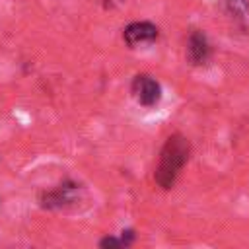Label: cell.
Returning a JSON list of instances; mask_svg holds the SVG:
<instances>
[{"label":"cell","mask_w":249,"mask_h":249,"mask_svg":"<svg viewBox=\"0 0 249 249\" xmlns=\"http://www.w3.org/2000/svg\"><path fill=\"white\" fill-rule=\"evenodd\" d=\"M191 156V144L183 134H173L165 140L161 152H160V161L154 173L156 183L161 189H171L181 173V169L185 167V163L189 161Z\"/></svg>","instance_id":"6da1fadb"},{"label":"cell","mask_w":249,"mask_h":249,"mask_svg":"<svg viewBox=\"0 0 249 249\" xmlns=\"http://www.w3.org/2000/svg\"><path fill=\"white\" fill-rule=\"evenodd\" d=\"M130 91H132V97L136 99V103L142 107H156L161 99V86L150 74L134 76V80L130 84Z\"/></svg>","instance_id":"7a4b0ae2"},{"label":"cell","mask_w":249,"mask_h":249,"mask_svg":"<svg viewBox=\"0 0 249 249\" xmlns=\"http://www.w3.org/2000/svg\"><path fill=\"white\" fill-rule=\"evenodd\" d=\"M160 31L152 21H132L123 29V39L128 47H138V45H150L158 39Z\"/></svg>","instance_id":"3957f363"},{"label":"cell","mask_w":249,"mask_h":249,"mask_svg":"<svg viewBox=\"0 0 249 249\" xmlns=\"http://www.w3.org/2000/svg\"><path fill=\"white\" fill-rule=\"evenodd\" d=\"M80 200V185L76 183H62L58 189L47 193L43 196L45 208H66Z\"/></svg>","instance_id":"277c9868"},{"label":"cell","mask_w":249,"mask_h":249,"mask_svg":"<svg viewBox=\"0 0 249 249\" xmlns=\"http://www.w3.org/2000/svg\"><path fill=\"white\" fill-rule=\"evenodd\" d=\"M210 56V45L202 31H193L187 39V60L193 66H200Z\"/></svg>","instance_id":"5b68a950"},{"label":"cell","mask_w":249,"mask_h":249,"mask_svg":"<svg viewBox=\"0 0 249 249\" xmlns=\"http://www.w3.org/2000/svg\"><path fill=\"white\" fill-rule=\"evenodd\" d=\"M226 12L235 18H243L249 14V2L247 0H226Z\"/></svg>","instance_id":"8992f818"},{"label":"cell","mask_w":249,"mask_h":249,"mask_svg":"<svg viewBox=\"0 0 249 249\" xmlns=\"http://www.w3.org/2000/svg\"><path fill=\"white\" fill-rule=\"evenodd\" d=\"M99 247H124V243H123L121 237H111V235H107V237H103V239L99 241Z\"/></svg>","instance_id":"52a82bcc"},{"label":"cell","mask_w":249,"mask_h":249,"mask_svg":"<svg viewBox=\"0 0 249 249\" xmlns=\"http://www.w3.org/2000/svg\"><path fill=\"white\" fill-rule=\"evenodd\" d=\"M134 230H123L121 231V239H123V243H124V247H128V245H132V241H134Z\"/></svg>","instance_id":"ba28073f"}]
</instances>
